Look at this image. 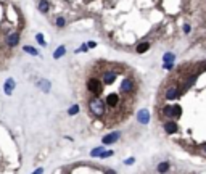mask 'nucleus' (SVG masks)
<instances>
[{
	"instance_id": "1",
	"label": "nucleus",
	"mask_w": 206,
	"mask_h": 174,
	"mask_svg": "<svg viewBox=\"0 0 206 174\" xmlns=\"http://www.w3.org/2000/svg\"><path fill=\"white\" fill-rule=\"evenodd\" d=\"M89 111L95 116V118H105L106 111H108V108H106V103L105 100H101L100 97H92L89 100Z\"/></svg>"
},
{
	"instance_id": "2",
	"label": "nucleus",
	"mask_w": 206,
	"mask_h": 174,
	"mask_svg": "<svg viewBox=\"0 0 206 174\" xmlns=\"http://www.w3.org/2000/svg\"><path fill=\"white\" fill-rule=\"evenodd\" d=\"M103 81L98 79V77H89L87 82H85V86H87V90L90 92L92 95H95V97H98V95L103 92Z\"/></svg>"
},
{
	"instance_id": "3",
	"label": "nucleus",
	"mask_w": 206,
	"mask_h": 174,
	"mask_svg": "<svg viewBox=\"0 0 206 174\" xmlns=\"http://www.w3.org/2000/svg\"><path fill=\"white\" fill-rule=\"evenodd\" d=\"M105 103H106V108H108V110L114 111L116 108L121 105V97H119V94H116V92H111V94L106 95Z\"/></svg>"
},
{
	"instance_id": "4",
	"label": "nucleus",
	"mask_w": 206,
	"mask_h": 174,
	"mask_svg": "<svg viewBox=\"0 0 206 174\" xmlns=\"http://www.w3.org/2000/svg\"><path fill=\"white\" fill-rule=\"evenodd\" d=\"M163 115L168 116V118H179L182 115V110L179 105H166L163 108Z\"/></svg>"
},
{
	"instance_id": "5",
	"label": "nucleus",
	"mask_w": 206,
	"mask_h": 174,
	"mask_svg": "<svg viewBox=\"0 0 206 174\" xmlns=\"http://www.w3.org/2000/svg\"><path fill=\"white\" fill-rule=\"evenodd\" d=\"M134 81L130 79V77H124V79H122V82H121V87H119V89H121V92L122 94H126V95H129V94H132L134 92Z\"/></svg>"
},
{
	"instance_id": "6",
	"label": "nucleus",
	"mask_w": 206,
	"mask_h": 174,
	"mask_svg": "<svg viewBox=\"0 0 206 174\" xmlns=\"http://www.w3.org/2000/svg\"><path fill=\"white\" fill-rule=\"evenodd\" d=\"M116 77H118V71L114 70H105L101 73V81L105 84H113L116 81Z\"/></svg>"
},
{
	"instance_id": "7",
	"label": "nucleus",
	"mask_w": 206,
	"mask_h": 174,
	"mask_svg": "<svg viewBox=\"0 0 206 174\" xmlns=\"http://www.w3.org/2000/svg\"><path fill=\"white\" fill-rule=\"evenodd\" d=\"M137 119H139L140 124H148V121H150V113H148L147 108H142V110L137 113Z\"/></svg>"
},
{
	"instance_id": "8",
	"label": "nucleus",
	"mask_w": 206,
	"mask_h": 174,
	"mask_svg": "<svg viewBox=\"0 0 206 174\" xmlns=\"http://www.w3.org/2000/svg\"><path fill=\"white\" fill-rule=\"evenodd\" d=\"M119 136H121L119 132H111V134H108V136H105L101 139V143H103V145H110V143L116 142V140L119 139Z\"/></svg>"
},
{
	"instance_id": "9",
	"label": "nucleus",
	"mask_w": 206,
	"mask_h": 174,
	"mask_svg": "<svg viewBox=\"0 0 206 174\" xmlns=\"http://www.w3.org/2000/svg\"><path fill=\"white\" fill-rule=\"evenodd\" d=\"M18 42H19V32H11V34L7 37V44L10 47L18 45Z\"/></svg>"
},
{
	"instance_id": "10",
	"label": "nucleus",
	"mask_w": 206,
	"mask_h": 174,
	"mask_svg": "<svg viewBox=\"0 0 206 174\" xmlns=\"http://www.w3.org/2000/svg\"><path fill=\"white\" fill-rule=\"evenodd\" d=\"M179 92L180 90H179L177 87H169L168 90H166V94H164V97L168 98V100H174V98L179 95Z\"/></svg>"
},
{
	"instance_id": "11",
	"label": "nucleus",
	"mask_w": 206,
	"mask_h": 174,
	"mask_svg": "<svg viewBox=\"0 0 206 174\" xmlns=\"http://www.w3.org/2000/svg\"><path fill=\"white\" fill-rule=\"evenodd\" d=\"M15 86H16V84H15V81L11 79V77H10V79H7V81H5V87H3L5 94H7V95H11V94H13V89H15Z\"/></svg>"
},
{
	"instance_id": "12",
	"label": "nucleus",
	"mask_w": 206,
	"mask_h": 174,
	"mask_svg": "<svg viewBox=\"0 0 206 174\" xmlns=\"http://www.w3.org/2000/svg\"><path fill=\"white\" fill-rule=\"evenodd\" d=\"M164 131H166L168 134H174V132H177V124H175L174 121L164 122Z\"/></svg>"
},
{
	"instance_id": "13",
	"label": "nucleus",
	"mask_w": 206,
	"mask_h": 174,
	"mask_svg": "<svg viewBox=\"0 0 206 174\" xmlns=\"http://www.w3.org/2000/svg\"><path fill=\"white\" fill-rule=\"evenodd\" d=\"M175 61V55L172 52H168V53H164L163 56V63H174Z\"/></svg>"
},
{
	"instance_id": "14",
	"label": "nucleus",
	"mask_w": 206,
	"mask_h": 174,
	"mask_svg": "<svg viewBox=\"0 0 206 174\" xmlns=\"http://www.w3.org/2000/svg\"><path fill=\"white\" fill-rule=\"evenodd\" d=\"M156 169H158V173H160V174L168 173V169H169V163H168V161H163V163H160V164H158V168H156Z\"/></svg>"
},
{
	"instance_id": "15",
	"label": "nucleus",
	"mask_w": 206,
	"mask_h": 174,
	"mask_svg": "<svg viewBox=\"0 0 206 174\" xmlns=\"http://www.w3.org/2000/svg\"><path fill=\"white\" fill-rule=\"evenodd\" d=\"M148 49H150V44L148 42H142V44L137 45V53H145Z\"/></svg>"
},
{
	"instance_id": "16",
	"label": "nucleus",
	"mask_w": 206,
	"mask_h": 174,
	"mask_svg": "<svg viewBox=\"0 0 206 174\" xmlns=\"http://www.w3.org/2000/svg\"><path fill=\"white\" fill-rule=\"evenodd\" d=\"M65 53H66V47H65V45H61V47H58V49L55 50V53H53V56H55V58L58 60V58H61V56H63Z\"/></svg>"
},
{
	"instance_id": "17",
	"label": "nucleus",
	"mask_w": 206,
	"mask_h": 174,
	"mask_svg": "<svg viewBox=\"0 0 206 174\" xmlns=\"http://www.w3.org/2000/svg\"><path fill=\"white\" fill-rule=\"evenodd\" d=\"M49 8H50V5H49V2H47V0H40V2H39V10L42 11V13H47V11H49Z\"/></svg>"
},
{
	"instance_id": "18",
	"label": "nucleus",
	"mask_w": 206,
	"mask_h": 174,
	"mask_svg": "<svg viewBox=\"0 0 206 174\" xmlns=\"http://www.w3.org/2000/svg\"><path fill=\"white\" fill-rule=\"evenodd\" d=\"M39 87H40V89H42V90L47 94V92L50 90V82H49V81H45V79H44V81H39Z\"/></svg>"
},
{
	"instance_id": "19",
	"label": "nucleus",
	"mask_w": 206,
	"mask_h": 174,
	"mask_svg": "<svg viewBox=\"0 0 206 174\" xmlns=\"http://www.w3.org/2000/svg\"><path fill=\"white\" fill-rule=\"evenodd\" d=\"M23 50H24L26 53H29V55H32V56L39 55V53H37V50H35L34 47H31V45H24V49H23Z\"/></svg>"
},
{
	"instance_id": "20",
	"label": "nucleus",
	"mask_w": 206,
	"mask_h": 174,
	"mask_svg": "<svg viewBox=\"0 0 206 174\" xmlns=\"http://www.w3.org/2000/svg\"><path fill=\"white\" fill-rule=\"evenodd\" d=\"M79 110H80V108L77 106V105H73V106H71L69 110H68V113H69L71 116H74V115H77V113H79Z\"/></svg>"
},
{
	"instance_id": "21",
	"label": "nucleus",
	"mask_w": 206,
	"mask_h": 174,
	"mask_svg": "<svg viewBox=\"0 0 206 174\" xmlns=\"http://www.w3.org/2000/svg\"><path fill=\"white\" fill-rule=\"evenodd\" d=\"M101 153H103V145H101V147H98V148H95V150H92V157H98V155H101Z\"/></svg>"
},
{
	"instance_id": "22",
	"label": "nucleus",
	"mask_w": 206,
	"mask_h": 174,
	"mask_svg": "<svg viewBox=\"0 0 206 174\" xmlns=\"http://www.w3.org/2000/svg\"><path fill=\"white\" fill-rule=\"evenodd\" d=\"M65 24H66V21H65V18H56V26L58 28H65Z\"/></svg>"
},
{
	"instance_id": "23",
	"label": "nucleus",
	"mask_w": 206,
	"mask_h": 174,
	"mask_svg": "<svg viewBox=\"0 0 206 174\" xmlns=\"http://www.w3.org/2000/svg\"><path fill=\"white\" fill-rule=\"evenodd\" d=\"M35 40H37L40 45L45 47V40H44V35H42V34H37V35H35Z\"/></svg>"
},
{
	"instance_id": "24",
	"label": "nucleus",
	"mask_w": 206,
	"mask_h": 174,
	"mask_svg": "<svg viewBox=\"0 0 206 174\" xmlns=\"http://www.w3.org/2000/svg\"><path fill=\"white\" fill-rule=\"evenodd\" d=\"M163 68L164 70H172V68H174V63H163Z\"/></svg>"
},
{
	"instance_id": "25",
	"label": "nucleus",
	"mask_w": 206,
	"mask_h": 174,
	"mask_svg": "<svg viewBox=\"0 0 206 174\" xmlns=\"http://www.w3.org/2000/svg\"><path fill=\"white\" fill-rule=\"evenodd\" d=\"M184 32H185V34H190V32H192V26H190V24H185V26H184Z\"/></svg>"
},
{
	"instance_id": "26",
	"label": "nucleus",
	"mask_w": 206,
	"mask_h": 174,
	"mask_svg": "<svg viewBox=\"0 0 206 174\" xmlns=\"http://www.w3.org/2000/svg\"><path fill=\"white\" fill-rule=\"evenodd\" d=\"M111 155H113V152L110 150V152H103V153H101L100 157H101V158H106V157H111Z\"/></svg>"
},
{
	"instance_id": "27",
	"label": "nucleus",
	"mask_w": 206,
	"mask_h": 174,
	"mask_svg": "<svg viewBox=\"0 0 206 174\" xmlns=\"http://www.w3.org/2000/svg\"><path fill=\"white\" fill-rule=\"evenodd\" d=\"M97 45V44H95L94 40H90V42H87V47H90V49H94V47Z\"/></svg>"
},
{
	"instance_id": "28",
	"label": "nucleus",
	"mask_w": 206,
	"mask_h": 174,
	"mask_svg": "<svg viewBox=\"0 0 206 174\" xmlns=\"http://www.w3.org/2000/svg\"><path fill=\"white\" fill-rule=\"evenodd\" d=\"M134 161H135V160H134V158H127V160L124 161V163H126V164H132Z\"/></svg>"
},
{
	"instance_id": "29",
	"label": "nucleus",
	"mask_w": 206,
	"mask_h": 174,
	"mask_svg": "<svg viewBox=\"0 0 206 174\" xmlns=\"http://www.w3.org/2000/svg\"><path fill=\"white\" fill-rule=\"evenodd\" d=\"M42 173H44V169H42V168H39V169H35L32 174H42Z\"/></svg>"
},
{
	"instance_id": "30",
	"label": "nucleus",
	"mask_w": 206,
	"mask_h": 174,
	"mask_svg": "<svg viewBox=\"0 0 206 174\" xmlns=\"http://www.w3.org/2000/svg\"><path fill=\"white\" fill-rule=\"evenodd\" d=\"M106 174H114V173H113L111 169H106Z\"/></svg>"
},
{
	"instance_id": "31",
	"label": "nucleus",
	"mask_w": 206,
	"mask_h": 174,
	"mask_svg": "<svg viewBox=\"0 0 206 174\" xmlns=\"http://www.w3.org/2000/svg\"><path fill=\"white\" fill-rule=\"evenodd\" d=\"M203 150H205V152H206V143H205V145H203Z\"/></svg>"
}]
</instances>
